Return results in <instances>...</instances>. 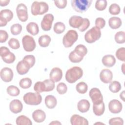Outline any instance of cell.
Returning a JSON list of instances; mask_svg holds the SVG:
<instances>
[{"instance_id":"cell-41","label":"cell","mask_w":125,"mask_h":125,"mask_svg":"<svg viewBox=\"0 0 125 125\" xmlns=\"http://www.w3.org/2000/svg\"><path fill=\"white\" fill-rule=\"evenodd\" d=\"M107 5V2L106 0H98L95 3V8L99 11L104 10Z\"/></svg>"},{"instance_id":"cell-52","label":"cell","mask_w":125,"mask_h":125,"mask_svg":"<svg viewBox=\"0 0 125 125\" xmlns=\"http://www.w3.org/2000/svg\"><path fill=\"white\" fill-rule=\"evenodd\" d=\"M120 98L123 101H125V91H123L120 94Z\"/></svg>"},{"instance_id":"cell-22","label":"cell","mask_w":125,"mask_h":125,"mask_svg":"<svg viewBox=\"0 0 125 125\" xmlns=\"http://www.w3.org/2000/svg\"><path fill=\"white\" fill-rule=\"evenodd\" d=\"M32 118L37 123H42L46 118L45 113L41 109H37L32 113Z\"/></svg>"},{"instance_id":"cell-2","label":"cell","mask_w":125,"mask_h":125,"mask_svg":"<svg viewBox=\"0 0 125 125\" xmlns=\"http://www.w3.org/2000/svg\"><path fill=\"white\" fill-rule=\"evenodd\" d=\"M35 87L39 93L51 91L55 88V82L51 79H46L43 82L38 81L36 83Z\"/></svg>"},{"instance_id":"cell-38","label":"cell","mask_w":125,"mask_h":125,"mask_svg":"<svg viewBox=\"0 0 125 125\" xmlns=\"http://www.w3.org/2000/svg\"><path fill=\"white\" fill-rule=\"evenodd\" d=\"M114 39L117 43H124L125 42V33L123 31L117 32L115 35Z\"/></svg>"},{"instance_id":"cell-43","label":"cell","mask_w":125,"mask_h":125,"mask_svg":"<svg viewBox=\"0 0 125 125\" xmlns=\"http://www.w3.org/2000/svg\"><path fill=\"white\" fill-rule=\"evenodd\" d=\"M8 43L9 46L13 49H18L20 47L19 41L15 38H11Z\"/></svg>"},{"instance_id":"cell-8","label":"cell","mask_w":125,"mask_h":125,"mask_svg":"<svg viewBox=\"0 0 125 125\" xmlns=\"http://www.w3.org/2000/svg\"><path fill=\"white\" fill-rule=\"evenodd\" d=\"M0 55L3 61L6 63H12L16 59L14 54L11 52L9 49L5 46L0 47Z\"/></svg>"},{"instance_id":"cell-21","label":"cell","mask_w":125,"mask_h":125,"mask_svg":"<svg viewBox=\"0 0 125 125\" xmlns=\"http://www.w3.org/2000/svg\"><path fill=\"white\" fill-rule=\"evenodd\" d=\"M70 123L72 125H88L87 119L79 115L74 114L70 118Z\"/></svg>"},{"instance_id":"cell-11","label":"cell","mask_w":125,"mask_h":125,"mask_svg":"<svg viewBox=\"0 0 125 125\" xmlns=\"http://www.w3.org/2000/svg\"><path fill=\"white\" fill-rule=\"evenodd\" d=\"M16 13L19 20L21 21L25 22L28 20L27 8L24 4L21 3L17 5Z\"/></svg>"},{"instance_id":"cell-30","label":"cell","mask_w":125,"mask_h":125,"mask_svg":"<svg viewBox=\"0 0 125 125\" xmlns=\"http://www.w3.org/2000/svg\"><path fill=\"white\" fill-rule=\"evenodd\" d=\"M18 125H32V122L30 119L24 115H21L17 117L16 120Z\"/></svg>"},{"instance_id":"cell-23","label":"cell","mask_w":125,"mask_h":125,"mask_svg":"<svg viewBox=\"0 0 125 125\" xmlns=\"http://www.w3.org/2000/svg\"><path fill=\"white\" fill-rule=\"evenodd\" d=\"M103 64L106 67H111L116 63V59L112 55H106L104 56L102 60Z\"/></svg>"},{"instance_id":"cell-34","label":"cell","mask_w":125,"mask_h":125,"mask_svg":"<svg viewBox=\"0 0 125 125\" xmlns=\"http://www.w3.org/2000/svg\"><path fill=\"white\" fill-rule=\"evenodd\" d=\"M68 58L69 60L73 63H79L83 59V57L78 55L74 50L70 53Z\"/></svg>"},{"instance_id":"cell-51","label":"cell","mask_w":125,"mask_h":125,"mask_svg":"<svg viewBox=\"0 0 125 125\" xmlns=\"http://www.w3.org/2000/svg\"><path fill=\"white\" fill-rule=\"evenodd\" d=\"M9 2H10L9 0H0V5L1 6H5L7 5Z\"/></svg>"},{"instance_id":"cell-24","label":"cell","mask_w":125,"mask_h":125,"mask_svg":"<svg viewBox=\"0 0 125 125\" xmlns=\"http://www.w3.org/2000/svg\"><path fill=\"white\" fill-rule=\"evenodd\" d=\"M90 104L89 102L86 99L80 100L77 104L78 110L82 113H85L88 111L90 108Z\"/></svg>"},{"instance_id":"cell-12","label":"cell","mask_w":125,"mask_h":125,"mask_svg":"<svg viewBox=\"0 0 125 125\" xmlns=\"http://www.w3.org/2000/svg\"><path fill=\"white\" fill-rule=\"evenodd\" d=\"M89 96L93 104H98L103 102V97L100 89L94 87L90 90Z\"/></svg>"},{"instance_id":"cell-33","label":"cell","mask_w":125,"mask_h":125,"mask_svg":"<svg viewBox=\"0 0 125 125\" xmlns=\"http://www.w3.org/2000/svg\"><path fill=\"white\" fill-rule=\"evenodd\" d=\"M65 29V24L62 22H57L55 23L53 30L55 33L58 34H61L63 33Z\"/></svg>"},{"instance_id":"cell-45","label":"cell","mask_w":125,"mask_h":125,"mask_svg":"<svg viewBox=\"0 0 125 125\" xmlns=\"http://www.w3.org/2000/svg\"><path fill=\"white\" fill-rule=\"evenodd\" d=\"M22 60H24L27 62H28V63L30 65L31 68L34 65L36 62L35 57L32 55H28L24 56Z\"/></svg>"},{"instance_id":"cell-42","label":"cell","mask_w":125,"mask_h":125,"mask_svg":"<svg viewBox=\"0 0 125 125\" xmlns=\"http://www.w3.org/2000/svg\"><path fill=\"white\" fill-rule=\"evenodd\" d=\"M116 56L118 60L123 62H125V47L119 48L116 52Z\"/></svg>"},{"instance_id":"cell-40","label":"cell","mask_w":125,"mask_h":125,"mask_svg":"<svg viewBox=\"0 0 125 125\" xmlns=\"http://www.w3.org/2000/svg\"><path fill=\"white\" fill-rule=\"evenodd\" d=\"M22 30V26L19 23L13 24L10 28V31L12 35L16 36L20 34Z\"/></svg>"},{"instance_id":"cell-10","label":"cell","mask_w":125,"mask_h":125,"mask_svg":"<svg viewBox=\"0 0 125 125\" xmlns=\"http://www.w3.org/2000/svg\"><path fill=\"white\" fill-rule=\"evenodd\" d=\"M13 18V13L10 9H5L1 10L0 12V26H5Z\"/></svg>"},{"instance_id":"cell-7","label":"cell","mask_w":125,"mask_h":125,"mask_svg":"<svg viewBox=\"0 0 125 125\" xmlns=\"http://www.w3.org/2000/svg\"><path fill=\"white\" fill-rule=\"evenodd\" d=\"M78 38V34L76 30H69L64 35L62 39V43L66 48L71 47Z\"/></svg>"},{"instance_id":"cell-36","label":"cell","mask_w":125,"mask_h":125,"mask_svg":"<svg viewBox=\"0 0 125 125\" xmlns=\"http://www.w3.org/2000/svg\"><path fill=\"white\" fill-rule=\"evenodd\" d=\"M7 93L11 96H17L20 94V90L19 88L15 85H10L6 89Z\"/></svg>"},{"instance_id":"cell-54","label":"cell","mask_w":125,"mask_h":125,"mask_svg":"<svg viewBox=\"0 0 125 125\" xmlns=\"http://www.w3.org/2000/svg\"><path fill=\"white\" fill-rule=\"evenodd\" d=\"M124 63H123V65H122V72H123V73L124 74L125 73L124 72V68H123V67H124Z\"/></svg>"},{"instance_id":"cell-44","label":"cell","mask_w":125,"mask_h":125,"mask_svg":"<svg viewBox=\"0 0 125 125\" xmlns=\"http://www.w3.org/2000/svg\"><path fill=\"white\" fill-rule=\"evenodd\" d=\"M57 91L59 94L63 95L67 91V87L64 83H60L57 86Z\"/></svg>"},{"instance_id":"cell-16","label":"cell","mask_w":125,"mask_h":125,"mask_svg":"<svg viewBox=\"0 0 125 125\" xmlns=\"http://www.w3.org/2000/svg\"><path fill=\"white\" fill-rule=\"evenodd\" d=\"M0 75L1 80L4 82L9 83L13 79V72L11 68L5 67L0 70Z\"/></svg>"},{"instance_id":"cell-5","label":"cell","mask_w":125,"mask_h":125,"mask_svg":"<svg viewBox=\"0 0 125 125\" xmlns=\"http://www.w3.org/2000/svg\"><path fill=\"white\" fill-rule=\"evenodd\" d=\"M23 100L24 103L27 104L36 105L41 103L42 97L39 93L28 92L24 94Z\"/></svg>"},{"instance_id":"cell-4","label":"cell","mask_w":125,"mask_h":125,"mask_svg":"<svg viewBox=\"0 0 125 125\" xmlns=\"http://www.w3.org/2000/svg\"><path fill=\"white\" fill-rule=\"evenodd\" d=\"M92 0H72L71 6L73 9L78 13H83L90 6Z\"/></svg>"},{"instance_id":"cell-17","label":"cell","mask_w":125,"mask_h":125,"mask_svg":"<svg viewBox=\"0 0 125 125\" xmlns=\"http://www.w3.org/2000/svg\"><path fill=\"white\" fill-rule=\"evenodd\" d=\"M31 68L30 65L23 60L18 62L16 66L17 72L21 75L26 74Z\"/></svg>"},{"instance_id":"cell-26","label":"cell","mask_w":125,"mask_h":125,"mask_svg":"<svg viewBox=\"0 0 125 125\" xmlns=\"http://www.w3.org/2000/svg\"><path fill=\"white\" fill-rule=\"evenodd\" d=\"M45 104L46 106L49 109L54 108L57 105V101L56 98L53 95H48L45 98Z\"/></svg>"},{"instance_id":"cell-1","label":"cell","mask_w":125,"mask_h":125,"mask_svg":"<svg viewBox=\"0 0 125 125\" xmlns=\"http://www.w3.org/2000/svg\"><path fill=\"white\" fill-rule=\"evenodd\" d=\"M83 75V71L81 67L73 66L67 70L65 77L68 83H73L81 78Z\"/></svg>"},{"instance_id":"cell-47","label":"cell","mask_w":125,"mask_h":125,"mask_svg":"<svg viewBox=\"0 0 125 125\" xmlns=\"http://www.w3.org/2000/svg\"><path fill=\"white\" fill-rule=\"evenodd\" d=\"M105 25V21L104 18L99 17L95 20V25L99 29L103 28Z\"/></svg>"},{"instance_id":"cell-27","label":"cell","mask_w":125,"mask_h":125,"mask_svg":"<svg viewBox=\"0 0 125 125\" xmlns=\"http://www.w3.org/2000/svg\"><path fill=\"white\" fill-rule=\"evenodd\" d=\"M26 29L28 33L33 36L37 35L39 32L38 25L34 22H30L28 23L26 25Z\"/></svg>"},{"instance_id":"cell-15","label":"cell","mask_w":125,"mask_h":125,"mask_svg":"<svg viewBox=\"0 0 125 125\" xmlns=\"http://www.w3.org/2000/svg\"><path fill=\"white\" fill-rule=\"evenodd\" d=\"M84 18L78 16H73L69 20V25L74 28L80 29L83 25Z\"/></svg>"},{"instance_id":"cell-53","label":"cell","mask_w":125,"mask_h":125,"mask_svg":"<svg viewBox=\"0 0 125 125\" xmlns=\"http://www.w3.org/2000/svg\"><path fill=\"white\" fill-rule=\"evenodd\" d=\"M62 124L58 121H54L49 123V125H61Z\"/></svg>"},{"instance_id":"cell-19","label":"cell","mask_w":125,"mask_h":125,"mask_svg":"<svg viewBox=\"0 0 125 125\" xmlns=\"http://www.w3.org/2000/svg\"><path fill=\"white\" fill-rule=\"evenodd\" d=\"M23 108V105L21 101L18 99L12 100L9 104L10 110L13 113L17 114L21 112Z\"/></svg>"},{"instance_id":"cell-31","label":"cell","mask_w":125,"mask_h":125,"mask_svg":"<svg viewBox=\"0 0 125 125\" xmlns=\"http://www.w3.org/2000/svg\"><path fill=\"white\" fill-rule=\"evenodd\" d=\"M74 50L78 55L83 58L87 53V48L83 44H79L77 45Z\"/></svg>"},{"instance_id":"cell-48","label":"cell","mask_w":125,"mask_h":125,"mask_svg":"<svg viewBox=\"0 0 125 125\" xmlns=\"http://www.w3.org/2000/svg\"><path fill=\"white\" fill-rule=\"evenodd\" d=\"M55 5L59 9H63L67 5V0H59L54 1Z\"/></svg>"},{"instance_id":"cell-49","label":"cell","mask_w":125,"mask_h":125,"mask_svg":"<svg viewBox=\"0 0 125 125\" xmlns=\"http://www.w3.org/2000/svg\"><path fill=\"white\" fill-rule=\"evenodd\" d=\"M8 38V34L7 32L3 30H0V42L3 43L5 42Z\"/></svg>"},{"instance_id":"cell-55","label":"cell","mask_w":125,"mask_h":125,"mask_svg":"<svg viewBox=\"0 0 125 125\" xmlns=\"http://www.w3.org/2000/svg\"><path fill=\"white\" fill-rule=\"evenodd\" d=\"M103 124V123H95V124Z\"/></svg>"},{"instance_id":"cell-18","label":"cell","mask_w":125,"mask_h":125,"mask_svg":"<svg viewBox=\"0 0 125 125\" xmlns=\"http://www.w3.org/2000/svg\"><path fill=\"white\" fill-rule=\"evenodd\" d=\"M100 78L103 83H110L112 80V72L108 69H104L100 73Z\"/></svg>"},{"instance_id":"cell-50","label":"cell","mask_w":125,"mask_h":125,"mask_svg":"<svg viewBox=\"0 0 125 125\" xmlns=\"http://www.w3.org/2000/svg\"><path fill=\"white\" fill-rule=\"evenodd\" d=\"M90 25V21L87 18H84V21L83 26L79 29V31L81 32H84L86 30Z\"/></svg>"},{"instance_id":"cell-6","label":"cell","mask_w":125,"mask_h":125,"mask_svg":"<svg viewBox=\"0 0 125 125\" xmlns=\"http://www.w3.org/2000/svg\"><path fill=\"white\" fill-rule=\"evenodd\" d=\"M101 36L100 29L96 26H94L88 30L85 34L84 40L89 43H92L98 40Z\"/></svg>"},{"instance_id":"cell-14","label":"cell","mask_w":125,"mask_h":125,"mask_svg":"<svg viewBox=\"0 0 125 125\" xmlns=\"http://www.w3.org/2000/svg\"><path fill=\"white\" fill-rule=\"evenodd\" d=\"M123 105L121 102L116 99L111 100L108 104V109L113 114L119 113L122 110Z\"/></svg>"},{"instance_id":"cell-46","label":"cell","mask_w":125,"mask_h":125,"mask_svg":"<svg viewBox=\"0 0 125 125\" xmlns=\"http://www.w3.org/2000/svg\"><path fill=\"white\" fill-rule=\"evenodd\" d=\"M108 124L111 125H123L124 124V120L122 118L120 117L112 118L109 120Z\"/></svg>"},{"instance_id":"cell-37","label":"cell","mask_w":125,"mask_h":125,"mask_svg":"<svg viewBox=\"0 0 125 125\" xmlns=\"http://www.w3.org/2000/svg\"><path fill=\"white\" fill-rule=\"evenodd\" d=\"M32 84V81L29 78H24L21 79L19 82L21 87L23 89L29 88Z\"/></svg>"},{"instance_id":"cell-39","label":"cell","mask_w":125,"mask_h":125,"mask_svg":"<svg viewBox=\"0 0 125 125\" xmlns=\"http://www.w3.org/2000/svg\"><path fill=\"white\" fill-rule=\"evenodd\" d=\"M108 11L110 14L112 15H116L120 13L121 8L118 4L116 3H112L110 5Z\"/></svg>"},{"instance_id":"cell-20","label":"cell","mask_w":125,"mask_h":125,"mask_svg":"<svg viewBox=\"0 0 125 125\" xmlns=\"http://www.w3.org/2000/svg\"><path fill=\"white\" fill-rule=\"evenodd\" d=\"M62 77V71L59 67H54L53 68L49 74L50 79L52 80L54 82H59Z\"/></svg>"},{"instance_id":"cell-3","label":"cell","mask_w":125,"mask_h":125,"mask_svg":"<svg viewBox=\"0 0 125 125\" xmlns=\"http://www.w3.org/2000/svg\"><path fill=\"white\" fill-rule=\"evenodd\" d=\"M49 9L48 4L44 1L39 2L34 1L31 7V11L33 15L37 16L42 15L46 13Z\"/></svg>"},{"instance_id":"cell-13","label":"cell","mask_w":125,"mask_h":125,"mask_svg":"<svg viewBox=\"0 0 125 125\" xmlns=\"http://www.w3.org/2000/svg\"><path fill=\"white\" fill-rule=\"evenodd\" d=\"M53 21L54 16L52 14H47L43 16L41 23L42 29L45 31L50 30L52 27Z\"/></svg>"},{"instance_id":"cell-32","label":"cell","mask_w":125,"mask_h":125,"mask_svg":"<svg viewBox=\"0 0 125 125\" xmlns=\"http://www.w3.org/2000/svg\"><path fill=\"white\" fill-rule=\"evenodd\" d=\"M122 88L120 83L117 81H114L110 82L109 85V89L113 93L118 92Z\"/></svg>"},{"instance_id":"cell-28","label":"cell","mask_w":125,"mask_h":125,"mask_svg":"<svg viewBox=\"0 0 125 125\" xmlns=\"http://www.w3.org/2000/svg\"><path fill=\"white\" fill-rule=\"evenodd\" d=\"M105 110L104 104L103 102L101 103L98 104H93V111L94 113L98 116L102 115Z\"/></svg>"},{"instance_id":"cell-25","label":"cell","mask_w":125,"mask_h":125,"mask_svg":"<svg viewBox=\"0 0 125 125\" xmlns=\"http://www.w3.org/2000/svg\"><path fill=\"white\" fill-rule=\"evenodd\" d=\"M122 21L121 19L117 17H112L108 20V25L109 27L113 29H116L120 27L122 25Z\"/></svg>"},{"instance_id":"cell-29","label":"cell","mask_w":125,"mask_h":125,"mask_svg":"<svg viewBox=\"0 0 125 125\" xmlns=\"http://www.w3.org/2000/svg\"><path fill=\"white\" fill-rule=\"evenodd\" d=\"M51 41L50 36L47 35H43L41 36L38 39V42L39 45L42 47H47Z\"/></svg>"},{"instance_id":"cell-35","label":"cell","mask_w":125,"mask_h":125,"mask_svg":"<svg viewBox=\"0 0 125 125\" xmlns=\"http://www.w3.org/2000/svg\"><path fill=\"white\" fill-rule=\"evenodd\" d=\"M76 89L78 93L80 94H84L87 91L88 86L85 83L81 82L77 84Z\"/></svg>"},{"instance_id":"cell-9","label":"cell","mask_w":125,"mask_h":125,"mask_svg":"<svg viewBox=\"0 0 125 125\" xmlns=\"http://www.w3.org/2000/svg\"><path fill=\"white\" fill-rule=\"evenodd\" d=\"M23 49L27 52H32L36 48V42L34 38L29 35H25L22 39Z\"/></svg>"}]
</instances>
